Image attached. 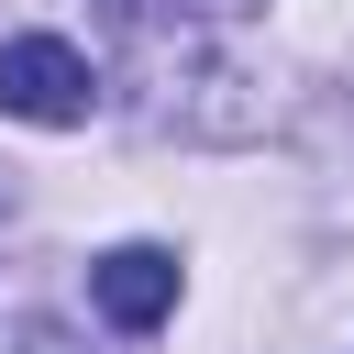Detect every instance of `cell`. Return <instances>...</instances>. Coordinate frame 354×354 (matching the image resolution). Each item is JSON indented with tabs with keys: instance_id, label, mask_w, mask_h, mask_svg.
Wrapping results in <instances>:
<instances>
[{
	"instance_id": "cell-1",
	"label": "cell",
	"mask_w": 354,
	"mask_h": 354,
	"mask_svg": "<svg viewBox=\"0 0 354 354\" xmlns=\"http://www.w3.org/2000/svg\"><path fill=\"white\" fill-rule=\"evenodd\" d=\"M0 111L11 122H88V55L55 33H11L0 44Z\"/></svg>"
},
{
	"instance_id": "cell-2",
	"label": "cell",
	"mask_w": 354,
	"mask_h": 354,
	"mask_svg": "<svg viewBox=\"0 0 354 354\" xmlns=\"http://www.w3.org/2000/svg\"><path fill=\"white\" fill-rule=\"evenodd\" d=\"M88 299H100V321L155 332V321L177 310V254H166V243H111V254L88 266Z\"/></svg>"
}]
</instances>
